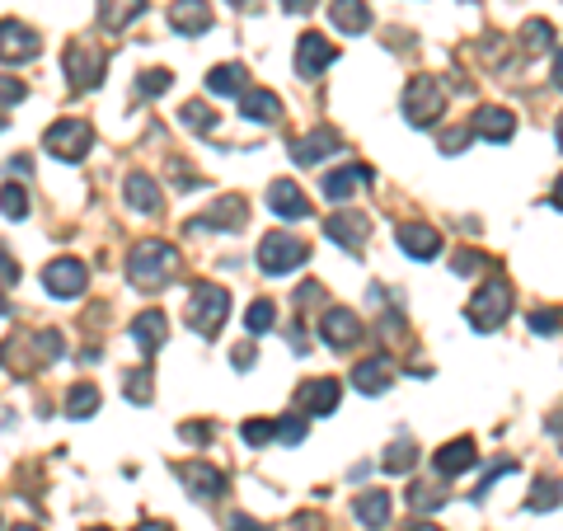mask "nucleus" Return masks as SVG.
<instances>
[{
    "label": "nucleus",
    "mask_w": 563,
    "mask_h": 531,
    "mask_svg": "<svg viewBox=\"0 0 563 531\" xmlns=\"http://www.w3.org/2000/svg\"><path fill=\"white\" fill-rule=\"evenodd\" d=\"M174 264H179L174 245H165V240H141V245H132V254H127V278L137 282V287H146V292H155V287L169 282Z\"/></svg>",
    "instance_id": "nucleus-1"
},
{
    "label": "nucleus",
    "mask_w": 563,
    "mask_h": 531,
    "mask_svg": "<svg viewBox=\"0 0 563 531\" xmlns=\"http://www.w3.org/2000/svg\"><path fill=\"white\" fill-rule=\"evenodd\" d=\"M310 259V245H305L301 235L291 231H273L259 240V268L268 278H282V273H296V268Z\"/></svg>",
    "instance_id": "nucleus-2"
},
{
    "label": "nucleus",
    "mask_w": 563,
    "mask_h": 531,
    "mask_svg": "<svg viewBox=\"0 0 563 531\" xmlns=\"http://www.w3.org/2000/svg\"><path fill=\"white\" fill-rule=\"evenodd\" d=\"M226 315H230L226 287H216V282H198V287L188 292V325H193V334H207V339H212L216 329L226 325Z\"/></svg>",
    "instance_id": "nucleus-3"
},
{
    "label": "nucleus",
    "mask_w": 563,
    "mask_h": 531,
    "mask_svg": "<svg viewBox=\"0 0 563 531\" xmlns=\"http://www.w3.org/2000/svg\"><path fill=\"white\" fill-rule=\"evenodd\" d=\"M470 325L479 329V334H493V329L503 325L507 315H512V287H507V278H488L479 292H474L470 301Z\"/></svg>",
    "instance_id": "nucleus-4"
},
{
    "label": "nucleus",
    "mask_w": 563,
    "mask_h": 531,
    "mask_svg": "<svg viewBox=\"0 0 563 531\" xmlns=\"http://www.w3.org/2000/svg\"><path fill=\"white\" fill-rule=\"evenodd\" d=\"M43 146L52 160H66V165H76V160H85V151L94 146V127L85 123V118H61V123H52L43 132Z\"/></svg>",
    "instance_id": "nucleus-5"
},
{
    "label": "nucleus",
    "mask_w": 563,
    "mask_h": 531,
    "mask_svg": "<svg viewBox=\"0 0 563 531\" xmlns=\"http://www.w3.org/2000/svg\"><path fill=\"white\" fill-rule=\"evenodd\" d=\"M442 104H446V90L437 76H413L409 90H404V118L413 127H432L442 118Z\"/></svg>",
    "instance_id": "nucleus-6"
},
{
    "label": "nucleus",
    "mask_w": 563,
    "mask_h": 531,
    "mask_svg": "<svg viewBox=\"0 0 563 531\" xmlns=\"http://www.w3.org/2000/svg\"><path fill=\"white\" fill-rule=\"evenodd\" d=\"M66 76H71V90H94L99 80H104V66H108V57L99 52V47L90 43V38H71L66 43Z\"/></svg>",
    "instance_id": "nucleus-7"
},
{
    "label": "nucleus",
    "mask_w": 563,
    "mask_h": 531,
    "mask_svg": "<svg viewBox=\"0 0 563 531\" xmlns=\"http://www.w3.org/2000/svg\"><path fill=\"white\" fill-rule=\"evenodd\" d=\"M244 221H249V203L240 193H221L202 217H193V231H244Z\"/></svg>",
    "instance_id": "nucleus-8"
},
{
    "label": "nucleus",
    "mask_w": 563,
    "mask_h": 531,
    "mask_svg": "<svg viewBox=\"0 0 563 531\" xmlns=\"http://www.w3.org/2000/svg\"><path fill=\"white\" fill-rule=\"evenodd\" d=\"M43 52L38 43V33L29 24H19V19H0V62L5 66H19V62H33Z\"/></svg>",
    "instance_id": "nucleus-9"
},
{
    "label": "nucleus",
    "mask_w": 563,
    "mask_h": 531,
    "mask_svg": "<svg viewBox=\"0 0 563 531\" xmlns=\"http://www.w3.org/2000/svg\"><path fill=\"white\" fill-rule=\"evenodd\" d=\"M85 282H90V273H85V264L71 259V254H66V259H52V264L43 268V287L61 301L80 297V292H85Z\"/></svg>",
    "instance_id": "nucleus-10"
},
{
    "label": "nucleus",
    "mask_w": 563,
    "mask_h": 531,
    "mask_svg": "<svg viewBox=\"0 0 563 531\" xmlns=\"http://www.w3.org/2000/svg\"><path fill=\"white\" fill-rule=\"evenodd\" d=\"M174 475H179L183 485H188V494L193 499H221L226 494V475L216 466H207V461H183V466H174Z\"/></svg>",
    "instance_id": "nucleus-11"
},
{
    "label": "nucleus",
    "mask_w": 563,
    "mask_h": 531,
    "mask_svg": "<svg viewBox=\"0 0 563 531\" xmlns=\"http://www.w3.org/2000/svg\"><path fill=\"white\" fill-rule=\"evenodd\" d=\"M334 43L320 38V33H301V43H296V76L301 80H315L324 66H334Z\"/></svg>",
    "instance_id": "nucleus-12"
},
{
    "label": "nucleus",
    "mask_w": 563,
    "mask_h": 531,
    "mask_svg": "<svg viewBox=\"0 0 563 531\" xmlns=\"http://www.w3.org/2000/svg\"><path fill=\"white\" fill-rule=\"evenodd\" d=\"M334 151H343V141H338L334 127H315V132H305L301 141H291V160H296V165H320V160H329Z\"/></svg>",
    "instance_id": "nucleus-13"
},
{
    "label": "nucleus",
    "mask_w": 563,
    "mask_h": 531,
    "mask_svg": "<svg viewBox=\"0 0 563 531\" xmlns=\"http://www.w3.org/2000/svg\"><path fill=\"white\" fill-rule=\"evenodd\" d=\"M296 409H301L305 419H315V414H334L338 409V381L334 376H320V381H305L301 391H296Z\"/></svg>",
    "instance_id": "nucleus-14"
},
{
    "label": "nucleus",
    "mask_w": 563,
    "mask_h": 531,
    "mask_svg": "<svg viewBox=\"0 0 563 531\" xmlns=\"http://www.w3.org/2000/svg\"><path fill=\"white\" fill-rule=\"evenodd\" d=\"M169 29L183 33V38L207 33L212 29V5H207V0H174V5H169Z\"/></svg>",
    "instance_id": "nucleus-15"
},
{
    "label": "nucleus",
    "mask_w": 563,
    "mask_h": 531,
    "mask_svg": "<svg viewBox=\"0 0 563 531\" xmlns=\"http://www.w3.org/2000/svg\"><path fill=\"white\" fill-rule=\"evenodd\" d=\"M320 334L329 339V348H352L362 339V320H357V311H348V306H329L320 320Z\"/></svg>",
    "instance_id": "nucleus-16"
},
{
    "label": "nucleus",
    "mask_w": 563,
    "mask_h": 531,
    "mask_svg": "<svg viewBox=\"0 0 563 531\" xmlns=\"http://www.w3.org/2000/svg\"><path fill=\"white\" fill-rule=\"evenodd\" d=\"M324 235H329L334 245H343V250H362L366 235H371V221H366L362 212H334V217L324 221Z\"/></svg>",
    "instance_id": "nucleus-17"
},
{
    "label": "nucleus",
    "mask_w": 563,
    "mask_h": 531,
    "mask_svg": "<svg viewBox=\"0 0 563 531\" xmlns=\"http://www.w3.org/2000/svg\"><path fill=\"white\" fill-rule=\"evenodd\" d=\"M395 240H399V250L409 254V259H432V254H442V231H437V226H423V221L399 226Z\"/></svg>",
    "instance_id": "nucleus-18"
},
{
    "label": "nucleus",
    "mask_w": 563,
    "mask_h": 531,
    "mask_svg": "<svg viewBox=\"0 0 563 531\" xmlns=\"http://www.w3.org/2000/svg\"><path fill=\"white\" fill-rule=\"evenodd\" d=\"M432 466H437V475H442V480H456V475H465V470L479 466V447H474L470 438L446 442L442 452L432 456Z\"/></svg>",
    "instance_id": "nucleus-19"
},
{
    "label": "nucleus",
    "mask_w": 563,
    "mask_h": 531,
    "mask_svg": "<svg viewBox=\"0 0 563 531\" xmlns=\"http://www.w3.org/2000/svg\"><path fill=\"white\" fill-rule=\"evenodd\" d=\"M366 184H371V170H366V165H343V170L324 174V198H329V203H348L352 193H362Z\"/></svg>",
    "instance_id": "nucleus-20"
},
{
    "label": "nucleus",
    "mask_w": 563,
    "mask_h": 531,
    "mask_svg": "<svg viewBox=\"0 0 563 531\" xmlns=\"http://www.w3.org/2000/svg\"><path fill=\"white\" fill-rule=\"evenodd\" d=\"M390 381H395V362H390V358H366V362H357V367H352V386H357L362 395L390 391Z\"/></svg>",
    "instance_id": "nucleus-21"
},
{
    "label": "nucleus",
    "mask_w": 563,
    "mask_h": 531,
    "mask_svg": "<svg viewBox=\"0 0 563 531\" xmlns=\"http://www.w3.org/2000/svg\"><path fill=\"white\" fill-rule=\"evenodd\" d=\"M268 207H273L282 221H301L310 217V198H305L301 188L291 184V179H277L273 188H268Z\"/></svg>",
    "instance_id": "nucleus-22"
},
{
    "label": "nucleus",
    "mask_w": 563,
    "mask_h": 531,
    "mask_svg": "<svg viewBox=\"0 0 563 531\" xmlns=\"http://www.w3.org/2000/svg\"><path fill=\"white\" fill-rule=\"evenodd\" d=\"M474 137H484V141H512V132H517V118L507 109H498V104H488V109L474 113V127H470Z\"/></svg>",
    "instance_id": "nucleus-23"
},
{
    "label": "nucleus",
    "mask_w": 563,
    "mask_h": 531,
    "mask_svg": "<svg viewBox=\"0 0 563 531\" xmlns=\"http://www.w3.org/2000/svg\"><path fill=\"white\" fill-rule=\"evenodd\" d=\"M122 198H127V207H132V212H146V217H151V212H160V188H155L151 174H141V170L127 174Z\"/></svg>",
    "instance_id": "nucleus-24"
},
{
    "label": "nucleus",
    "mask_w": 563,
    "mask_h": 531,
    "mask_svg": "<svg viewBox=\"0 0 563 531\" xmlns=\"http://www.w3.org/2000/svg\"><path fill=\"white\" fill-rule=\"evenodd\" d=\"M132 339H137V348L146 353V358H151L155 348L169 339V320L160 311H141L137 320H132Z\"/></svg>",
    "instance_id": "nucleus-25"
},
{
    "label": "nucleus",
    "mask_w": 563,
    "mask_h": 531,
    "mask_svg": "<svg viewBox=\"0 0 563 531\" xmlns=\"http://www.w3.org/2000/svg\"><path fill=\"white\" fill-rule=\"evenodd\" d=\"M352 517L362 522V527H385L390 522V494L385 489H366V494H357V503H352Z\"/></svg>",
    "instance_id": "nucleus-26"
},
{
    "label": "nucleus",
    "mask_w": 563,
    "mask_h": 531,
    "mask_svg": "<svg viewBox=\"0 0 563 531\" xmlns=\"http://www.w3.org/2000/svg\"><path fill=\"white\" fill-rule=\"evenodd\" d=\"M240 113L249 123H277V118H282V99H277L273 90H244Z\"/></svg>",
    "instance_id": "nucleus-27"
},
{
    "label": "nucleus",
    "mask_w": 563,
    "mask_h": 531,
    "mask_svg": "<svg viewBox=\"0 0 563 531\" xmlns=\"http://www.w3.org/2000/svg\"><path fill=\"white\" fill-rule=\"evenodd\" d=\"M329 19H334V29H343V33H366L371 29V10H366V0H329Z\"/></svg>",
    "instance_id": "nucleus-28"
},
{
    "label": "nucleus",
    "mask_w": 563,
    "mask_h": 531,
    "mask_svg": "<svg viewBox=\"0 0 563 531\" xmlns=\"http://www.w3.org/2000/svg\"><path fill=\"white\" fill-rule=\"evenodd\" d=\"M207 90L212 94H244L249 90V71L240 62H221L207 71Z\"/></svg>",
    "instance_id": "nucleus-29"
},
{
    "label": "nucleus",
    "mask_w": 563,
    "mask_h": 531,
    "mask_svg": "<svg viewBox=\"0 0 563 531\" xmlns=\"http://www.w3.org/2000/svg\"><path fill=\"white\" fill-rule=\"evenodd\" d=\"M141 10H146V0H99V24H104L108 33H118V29H127Z\"/></svg>",
    "instance_id": "nucleus-30"
},
{
    "label": "nucleus",
    "mask_w": 563,
    "mask_h": 531,
    "mask_svg": "<svg viewBox=\"0 0 563 531\" xmlns=\"http://www.w3.org/2000/svg\"><path fill=\"white\" fill-rule=\"evenodd\" d=\"M66 414H71V419H90V414H99V391H94L90 381H80V386L66 391Z\"/></svg>",
    "instance_id": "nucleus-31"
},
{
    "label": "nucleus",
    "mask_w": 563,
    "mask_h": 531,
    "mask_svg": "<svg viewBox=\"0 0 563 531\" xmlns=\"http://www.w3.org/2000/svg\"><path fill=\"white\" fill-rule=\"evenodd\" d=\"M381 466L390 470V475H409V470L418 466V452H413V442H409V438L390 442V452L381 456Z\"/></svg>",
    "instance_id": "nucleus-32"
},
{
    "label": "nucleus",
    "mask_w": 563,
    "mask_h": 531,
    "mask_svg": "<svg viewBox=\"0 0 563 531\" xmlns=\"http://www.w3.org/2000/svg\"><path fill=\"white\" fill-rule=\"evenodd\" d=\"M169 85H174V71H165V66H151V71H141V76H137V94H141V99H160Z\"/></svg>",
    "instance_id": "nucleus-33"
},
{
    "label": "nucleus",
    "mask_w": 563,
    "mask_h": 531,
    "mask_svg": "<svg viewBox=\"0 0 563 531\" xmlns=\"http://www.w3.org/2000/svg\"><path fill=\"white\" fill-rule=\"evenodd\" d=\"M0 212L10 221H24L29 217V188H19V184H5L0 188Z\"/></svg>",
    "instance_id": "nucleus-34"
},
{
    "label": "nucleus",
    "mask_w": 563,
    "mask_h": 531,
    "mask_svg": "<svg viewBox=\"0 0 563 531\" xmlns=\"http://www.w3.org/2000/svg\"><path fill=\"white\" fill-rule=\"evenodd\" d=\"M273 325H277V306H273V301H254V306L244 311V329H249V334H268Z\"/></svg>",
    "instance_id": "nucleus-35"
},
{
    "label": "nucleus",
    "mask_w": 563,
    "mask_h": 531,
    "mask_svg": "<svg viewBox=\"0 0 563 531\" xmlns=\"http://www.w3.org/2000/svg\"><path fill=\"white\" fill-rule=\"evenodd\" d=\"M183 127H193V132H212L216 127V109L212 104H202V99H193V104H183Z\"/></svg>",
    "instance_id": "nucleus-36"
},
{
    "label": "nucleus",
    "mask_w": 563,
    "mask_h": 531,
    "mask_svg": "<svg viewBox=\"0 0 563 531\" xmlns=\"http://www.w3.org/2000/svg\"><path fill=\"white\" fill-rule=\"evenodd\" d=\"M122 395H127V400H137V405H151V395H155L151 372H146V367L127 372V381H122Z\"/></svg>",
    "instance_id": "nucleus-37"
},
{
    "label": "nucleus",
    "mask_w": 563,
    "mask_h": 531,
    "mask_svg": "<svg viewBox=\"0 0 563 531\" xmlns=\"http://www.w3.org/2000/svg\"><path fill=\"white\" fill-rule=\"evenodd\" d=\"M526 508H531V513H554V508H559V485H554V480H535Z\"/></svg>",
    "instance_id": "nucleus-38"
},
{
    "label": "nucleus",
    "mask_w": 563,
    "mask_h": 531,
    "mask_svg": "<svg viewBox=\"0 0 563 531\" xmlns=\"http://www.w3.org/2000/svg\"><path fill=\"white\" fill-rule=\"evenodd\" d=\"M549 43H554V24H545V19H531V24L521 29V47H526V52H545Z\"/></svg>",
    "instance_id": "nucleus-39"
},
{
    "label": "nucleus",
    "mask_w": 563,
    "mask_h": 531,
    "mask_svg": "<svg viewBox=\"0 0 563 531\" xmlns=\"http://www.w3.org/2000/svg\"><path fill=\"white\" fill-rule=\"evenodd\" d=\"M277 442H282V447H301V442H305V414H301V409L277 419Z\"/></svg>",
    "instance_id": "nucleus-40"
},
{
    "label": "nucleus",
    "mask_w": 563,
    "mask_h": 531,
    "mask_svg": "<svg viewBox=\"0 0 563 531\" xmlns=\"http://www.w3.org/2000/svg\"><path fill=\"white\" fill-rule=\"evenodd\" d=\"M442 503H446L442 489H432V485H413L409 489V508H413V513H437Z\"/></svg>",
    "instance_id": "nucleus-41"
},
{
    "label": "nucleus",
    "mask_w": 563,
    "mask_h": 531,
    "mask_svg": "<svg viewBox=\"0 0 563 531\" xmlns=\"http://www.w3.org/2000/svg\"><path fill=\"white\" fill-rule=\"evenodd\" d=\"M240 438L249 442V447H268V442L277 438V423H268V419H249L240 428Z\"/></svg>",
    "instance_id": "nucleus-42"
},
{
    "label": "nucleus",
    "mask_w": 563,
    "mask_h": 531,
    "mask_svg": "<svg viewBox=\"0 0 563 531\" xmlns=\"http://www.w3.org/2000/svg\"><path fill=\"white\" fill-rule=\"evenodd\" d=\"M488 264H493V259H484L479 250H456V254H451V268H456L460 278H470V273H484Z\"/></svg>",
    "instance_id": "nucleus-43"
},
{
    "label": "nucleus",
    "mask_w": 563,
    "mask_h": 531,
    "mask_svg": "<svg viewBox=\"0 0 563 531\" xmlns=\"http://www.w3.org/2000/svg\"><path fill=\"white\" fill-rule=\"evenodd\" d=\"M38 353H43V362L66 358V344H61V334H57V329H43V334H38Z\"/></svg>",
    "instance_id": "nucleus-44"
},
{
    "label": "nucleus",
    "mask_w": 563,
    "mask_h": 531,
    "mask_svg": "<svg viewBox=\"0 0 563 531\" xmlns=\"http://www.w3.org/2000/svg\"><path fill=\"white\" fill-rule=\"evenodd\" d=\"M19 99H24V80L0 76V109H5V104H19Z\"/></svg>",
    "instance_id": "nucleus-45"
},
{
    "label": "nucleus",
    "mask_w": 563,
    "mask_h": 531,
    "mask_svg": "<svg viewBox=\"0 0 563 531\" xmlns=\"http://www.w3.org/2000/svg\"><path fill=\"white\" fill-rule=\"evenodd\" d=\"M179 433H183L188 442H212V438H216V428H212V423H183Z\"/></svg>",
    "instance_id": "nucleus-46"
},
{
    "label": "nucleus",
    "mask_w": 563,
    "mask_h": 531,
    "mask_svg": "<svg viewBox=\"0 0 563 531\" xmlns=\"http://www.w3.org/2000/svg\"><path fill=\"white\" fill-rule=\"evenodd\" d=\"M465 141H470V127H451V132L442 137V151H446V156H456Z\"/></svg>",
    "instance_id": "nucleus-47"
},
{
    "label": "nucleus",
    "mask_w": 563,
    "mask_h": 531,
    "mask_svg": "<svg viewBox=\"0 0 563 531\" xmlns=\"http://www.w3.org/2000/svg\"><path fill=\"white\" fill-rule=\"evenodd\" d=\"M531 329H535V334H554V329H559V315H554V311H535L531 315Z\"/></svg>",
    "instance_id": "nucleus-48"
},
{
    "label": "nucleus",
    "mask_w": 563,
    "mask_h": 531,
    "mask_svg": "<svg viewBox=\"0 0 563 531\" xmlns=\"http://www.w3.org/2000/svg\"><path fill=\"white\" fill-rule=\"evenodd\" d=\"M230 362H235L240 372H249V367L259 362V353H254V344H240V348H235V353H230Z\"/></svg>",
    "instance_id": "nucleus-49"
},
{
    "label": "nucleus",
    "mask_w": 563,
    "mask_h": 531,
    "mask_svg": "<svg viewBox=\"0 0 563 531\" xmlns=\"http://www.w3.org/2000/svg\"><path fill=\"white\" fill-rule=\"evenodd\" d=\"M0 282H19V264L10 259V250L0 245Z\"/></svg>",
    "instance_id": "nucleus-50"
},
{
    "label": "nucleus",
    "mask_w": 563,
    "mask_h": 531,
    "mask_svg": "<svg viewBox=\"0 0 563 531\" xmlns=\"http://www.w3.org/2000/svg\"><path fill=\"white\" fill-rule=\"evenodd\" d=\"M315 297H324V287L320 282H305L301 292H296V306H315Z\"/></svg>",
    "instance_id": "nucleus-51"
},
{
    "label": "nucleus",
    "mask_w": 563,
    "mask_h": 531,
    "mask_svg": "<svg viewBox=\"0 0 563 531\" xmlns=\"http://www.w3.org/2000/svg\"><path fill=\"white\" fill-rule=\"evenodd\" d=\"M315 5H320V0H282V10H287V15H310Z\"/></svg>",
    "instance_id": "nucleus-52"
},
{
    "label": "nucleus",
    "mask_w": 563,
    "mask_h": 531,
    "mask_svg": "<svg viewBox=\"0 0 563 531\" xmlns=\"http://www.w3.org/2000/svg\"><path fill=\"white\" fill-rule=\"evenodd\" d=\"M230 531H268V527H259V522H254V517H230Z\"/></svg>",
    "instance_id": "nucleus-53"
},
{
    "label": "nucleus",
    "mask_w": 563,
    "mask_h": 531,
    "mask_svg": "<svg viewBox=\"0 0 563 531\" xmlns=\"http://www.w3.org/2000/svg\"><path fill=\"white\" fill-rule=\"evenodd\" d=\"M549 203H554V207L563 212V174H559V184H554V193H549Z\"/></svg>",
    "instance_id": "nucleus-54"
},
{
    "label": "nucleus",
    "mask_w": 563,
    "mask_h": 531,
    "mask_svg": "<svg viewBox=\"0 0 563 531\" xmlns=\"http://www.w3.org/2000/svg\"><path fill=\"white\" fill-rule=\"evenodd\" d=\"M554 85H559V90H563V52H559V57H554Z\"/></svg>",
    "instance_id": "nucleus-55"
},
{
    "label": "nucleus",
    "mask_w": 563,
    "mask_h": 531,
    "mask_svg": "<svg viewBox=\"0 0 563 531\" xmlns=\"http://www.w3.org/2000/svg\"><path fill=\"white\" fill-rule=\"evenodd\" d=\"M137 531H174V527H169V522H141Z\"/></svg>",
    "instance_id": "nucleus-56"
},
{
    "label": "nucleus",
    "mask_w": 563,
    "mask_h": 531,
    "mask_svg": "<svg viewBox=\"0 0 563 531\" xmlns=\"http://www.w3.org/2000/svg\"><path fill=\"white\" fill-rule=\"evenodd\" d=\"M549 428H554V433H559V438H563V419H554V423H549Z\"/></svg>",
    "instance_id": "nucleus-57"
},
{
    "label": "nucleus",
    "mask_w": 563,
    "mask_h": 531,
    "mask_svg": "<svg viewBox=\"0 0 563 531\" xmlns=\"http://www.w3.org/2000/svg\"><path fill=\"white\" fill-rule=\"evenodd\" d=\"M230 5H240V10H249V5H254V0H230Z\"/></svg>",
    "instance_id": "nucleus-58"
},
{
    "label": "nucleus",
    "mask_w": 563,
    "mask_h": 531,
    "mask_svg": "<svg viewBox=\"0 0 563 531\" xmlns=\"http://www.w3.org/2000/svg\"><path fill=\"white\" fill-rule=\"evenodd\" d=\"M413 531H442V527H427V522H418V527H413Z\"/></svg>",
    "instance_id": "nucleus-59"
},
{
    "label": "nucleus",
    "mask_w": 563,
    "mask_h": 531,
    "mask_svg": "<svg viewBox=\"0 0 563 531\" xmlns=\"http://www.w3.org/2000/svg\"><path fill=\"white\" fill-rule=\"evenodd\" d=\"M0 315H10V301H5V297H0Z\"/></svg>",
    "instance_id": "nucleus-60"
},
{
    "label": "nucleus",
    "mask_w": 563,
    "mask_h": 531,
    "mask_svg": "<svg viewBox=\"0 0 563 531\" xmlns=\"http://www.w3.org/2000/svg\"><path fill=\"white\" fill-rule=\"evenodd\" d=\"M559 151H563V113H559Z\"/></svg>",
    "instance_id": "nucleus-61"
},
{
    "label": "nucleus",
    "mask_w": 563,
    "mask_h": 531,
    "mask_svg": "<svg viewBox=\"0 0 563 531\" xmlns=\"http://www.w3.org/2000/svg\"><path fill=\"white\" fill-rule=\"evenodd\" d=\"M10 531H38V527H10Z\"/></svg>",
    "instance_id": "nucleus-62"
},
{
    "label": "nucleus",
    "mask_w": 563,
    "mask_h": 531,
    "mask_svg": "<svg viewBox=\"0 0 563 531\" xmlns=\"http://www.w3.org/2000/svg\"><path fill=\"white\" fill-rule=\"evenodd\" d=\"M90 531H108V527H90Z\"/></svg>",
    "instance_id": "nucleus-63"
}]
</instances>
